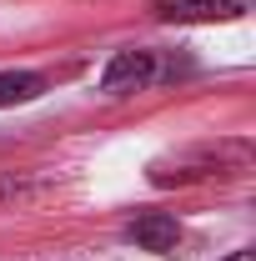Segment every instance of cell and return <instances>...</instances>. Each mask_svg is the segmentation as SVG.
I'll return each instance as SVG.
<instances>
[{"label":"cell","mask_w":256,"mask_h":261,"mask_svg":"<svg viewBox=\"0 0 256 261\" xmlns=\"http://www.w3.org/2000/svg\"><path fill=\"white\" fill-rule=\"evenodd\" d=\"M161 65H156V50H116L106 75H100V91L106 96H136L146 86H156Z\"/></svg>","instance_id":"1"},{"label":"cell","mask_w":256,"mask_h":261,"mask_svg":"<svg viewBox=\"0 0 256 261\" xmlns=\"http://www.w3.org/2000/svg\"><path fill=\"white\" fill-rule=\"evenodd\" d=\"M126 241H136L141 251H156V256H176L181 246V221L166 216V211H146L126 226Z\"/></svg>","instance_id":"2"},{"label":"cell","mask_w":256,"mask_h":261,"mask_svg":"<svg viewBox=\"0 0 256 261\" xmlns=\"http://www.w3.org/2000/svg\"><path fill=\"white\" fill-rule=\"evenodd\" d=\"M251 0H156V15L176 25H196V20H231Z\"/></svg>","instance_id":"3"},{"label":"cell","mask_w":256,"mask_h":261,"mask_svg":"<svg viewBox=\"0 0 256 261\" xmlns=\"http://www.w3.org/2000/svg\"><path fill=\"white\" fill-rule=\"evenodd\" d=\"M45 91V81L35 75V70H0V111L5 106H25Z\"/></svg>","instance_id":"4"},{"label":"cell","mask_w":256,"mask_h":261,"mask_svg":"<svg viewBox=\"0 0 256 261\" xmlns=\"http://www.w3.org/2000/svg\"><path fill=\"white\" fill-rule=\"evenodd\" d=\"M226 261H256V256H251V251H231Z\"/></svg>","instance_id":"5"}]
</instances>
